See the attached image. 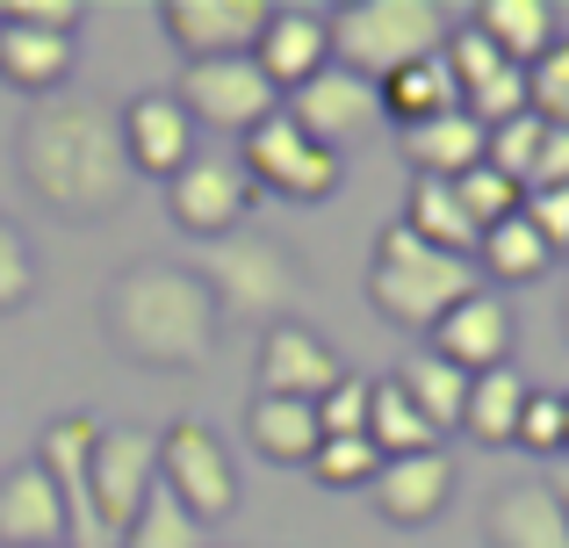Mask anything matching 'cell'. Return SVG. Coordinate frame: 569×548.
<instances>
[{"label":"cell","mask_w":569,"mask_h":548,"mask_svg":"<svg viewBox=\"0 0 569 548\" xmlns=\"http://www.w3.org/2000/svg\"><path fill=\"white\" fill-rule=\"evenodd\" d=\"M14 167H22L29 196L51 202L58 217H116L130 196V159H123V130L116 109H101L94 94H43L29 101L22 130H14Z\"/></svg>","instance_id":"cell-1"},{"label":"cell","mask_w":569,"mask_h":548,"mask_svg":"<svg viewBox=\"0 0 569 548\" xmlns=\"http://www.w3.org/2000/svg\"><path fill=\"white\" fill-rule=\"evenodd\" d=\"M217 303H209L194 268H167V260H130L123 275L101 289V332L116 353L138 368H202L217 347Z\"/></svg>","instance_id":"cell-2"},{"label":"cell","mask_w":569,"mask_h":548,"mask_svg":"<svg viewBox=\"0 0 569 548\" xmlns=\"http://www.w3.org/2000/svg\"><path fill=\"white\" fill-rule=\"evenodd\" d=\"M325 29H332V66L382 87L389 72L440 58L447 37H455V14L440 0H347V8L325 14Z\"/></svg>","instance_id":"cell-3"},{"label":"cell","mask_w":569,"mask_h":548,"mask_svg":"<svg viewBox=\"0 0 569 548\" xmlns=\"http://www.w3.org/2000/svg\"><path fill=\"white\" fill-rule=\"evenodd\" d=\"M476 289H483L476 260H455V253H440V246L411 239L403 225H382V231H376V268H368V303H376L389 325H403V332H432V325H440L447 310L461 303V296H476Z\"/></svg>","instance_id":"cell-4"},{"label":"cell","mask_w":569,"mask_h":548,"mask_svg":"<svg viewBox=\"0 0 569 548\" xmlns=\"http://www.w3.org/2000/svg\"><path fill=\"white\" fill-rule=\"evenodd\" d=\"M209 289V303H217V318H238V325H289L296 303H303V260H296V246L267 239V231H231V239H217V260L209 268H194Z\"/></svg>","instance_id":"cell-5"},{"label":"cell","mask_w":569,"mask_h":548,"mask_svg":"<svg viewBox=\"0 0 569 548\" xmlns=\"http://www.w3.org/2000/svg\"><path fill=\"white\" fill-rule=\"evenodd\" d=\"M238 173L252 181V196H281V202H303V210H318V202L339 196V181H347V159L325 152V145H310L303 130L289 123V109H274L260 130H246V145H238Z\"/></svg>","instance_id":"cell-6"},{"label":"cell","mask_w":569,"mask_h":548,"mask_svg":"<svg viewBox=\"0 0 569 548\" xmlns=\"http://www.w3.org/2000/svg\"><path fill=\"white\" fill-rule=\"evenodd\" d=\"M159 484H167L202 527H217V520L238 512V462H231V448H223V434L202 426V419H173L167 434H159Z\"/></svg>","instance_id":"cell-7"},{"label":"cell","mask_w":569,"mask_h":548,"mask_svg":"<svg viewBox=\"0 0 569 548\" xmlns=\"http://www.w3.org/2000/svg\"><path fill=\"white\" fill-rule=\"evenodd\" d=\"M173 101L188 109L194 130L209 123L223 138H246V130H260L281 109V94L260 80L252 58H194V66H181V80H173Z\"/></svg>","instance_id":"cell-8"},{"label":"cell","mask_w":569,"mask_h":548,"mask_svg":"<svg viewBox=\"0 0 569 548\" xmlns=\"http://www.w3.org/2000/svg\"><path fill=\"white\" fill-rule=\"evenodd\" d=\"M152 484H159V434L152 426H101L94 462H87V498H94V527L109 548L130 527V512L144 506Z\"/></svg>","instance_id":"cell-9"},{"label":"cell","mask_w":569,"mask_h":548,"mask_svg":"<svg viewBox=\"0 0 569 548\" xmlns=\"http://www.w3.org/2000/svg\"><path fill=\"white\" fill-rule=\"evenodd\" d=\"M246 210H252V181L238 173V159L194 152L167 181V217L188 231V239H209V246L231 239V231H246Z\"/></svg>","instance_id":"cell-10"},{"label":"cell","mask_w":569,"mask_h":548,"mask_svg":"<svg viewBox=\"0 0 569 548\" xmlns=\"http://www.w3.org/2000/svg\"><path fill=\"white\" fill-rule=\"evenodd\" d=\"M447 72H455V94L461 109L476 116V123H512V116H527V72L512 66V58L498 51V43L483 37V29L455 22V37H447Z\"/></svg>","instance_id":"cell-11"},{"label":"cell","mask_w":569,"mask_h":548,"mask_svg":"<svg viewBox=\"0 0 569 548\" xmlns=\"http://www.w3.org/2000/svg\"><path fill=\"white\" fill-rule=\"evenodd\" d=\"M281 109H289V123L303 130L310 145H325V152H339V159H347V145H361L368 130L382 123V94L368 80H353V72H339V66L318 72L310 87H296Z\"/></svg>","instance_id":"cell-12"},{"label":"cell","mask_w":569,"mask_h":548,"mask_svg":"<svg viewBox=\"0 0 569 548\" xmlns=\"http://www.w3.org/2000/svg\"><path fill=\"white\" fill-rule=\"evenodd\" d=\"M512 347H519V318H512V303H505V296H490V289L461 296V303L426 332V353H440V361L461 368V376L512 368Z\"/></svg>","instance_id":"cell-13"},{"label":"cell","mask_w":569,"mask_h":548,"mask_svg":"<svg viewBox=\"0 0 569 548\" xmlns=\"http://www.w3.org/2000/svg\"><path fill=\"white\" fill-rule=\"evenodd\" d=\"M274 0H159V29L181 43V58H252Z\"/></svg>","instance_id":"cell-14"},{"label":"cell","mask_w":569,"mask_h":548,"mask_svg":"<svg viewBox=\"0 0 569 548\" xmlns=\"http://www.w3.org/2000/svg\"><path fill=\"white\" fill-rule=\"evenodd\" d=\"M116 130H123L130 173H144V181H159V188L194 159V123H188L181 101H173V87H144V94H130L123 116H116Z\"/></svg>","instance_id":"cell-15"},{"label":"cell","mask_w":569,"mask_h":548,"mask_svg":"<svg viewBox=\"0 0 569 548\" xmlns=\"http://www.w3.org/2000/svg\"><path fill=\"white\" fill-rule=\"evenodd\" d=\"M94 440H101V419H94V411H66V419L43 426L37 455H29V462L58 484V498H66V527H72V541H80V548H109V541H101V527H94V498H87V462H94Z\"/></svg>","instance_id":"cell-16"},{"label":"cell","mask_w":569,"mask_h":548,"mask_svg":"<svg viewBox=\"0 0 569 548\" xmlns=\"http://www.w3.org/2000/svg\"><path fill=\"white\" fill-rule=\"evenodd\" d=\"M353 368L325 347L310 325H267L260 332V397H296V405H318L325 390H339Z\"/></svg>","instance_id":"cell-17"},{"label":"cell","mask_w":569,"mask_h":548,"mask_svg":"<svg viewBox=\"0 0 569 548\" xmlns=\"http://www.w3.org/2000/svg\"><path fill=\"white\" fill-rule=\"evenodd\" d=\"M252 66H260V80L274 87L281 101L296 94V87H310L318 72H332V29H325L318 8H274L260 29V43H252Z\"/></svg>","instance_id":"cell-18"},{"label":"cell","mask_w":569,"mask_h":548,"mask_svg":"<svg viewBox=\"0 0 569 548\" xmlns=\"http://www.w3.org/2000/svg\"><path fill=\"white\" fill-rule=\"evenodd\" d=\"M455 484H461L455 455L426 448V455H397V462H382L368 491H376V512H382L389 527H426V520H440V512H447Z\"/></svg>","instance_id":"cell-19"},{"label":"cell","mask_w":569,"mask_h":548,"mask_svg":"<svg viewBox=\"0 0 569 548\" xmlns=\"http://www.w3.org/2000/svg\"><path fill=\"white\" fill-rule=\"evenodd\" d=\"M66 498L37 462L0 469V548H66Z\"/></svg>","instance_id":"cell-20"},{"label":"cell","mask_w":569,"mask_h":548,"mask_svg":"<svg viewBox=\"0 0 569 548\" xmlns=\"http://www.w3.org/2000/svg\"><path fill=\"white\" fill-rule=\"evenodd\" d=\"M483 541L490 548H569V520H562L556 491H548V477L505 484L483 506Z\"/></svg>","instance_id":"cell-21"},{"label":"cell","mask_w":569,"mask_h":548,"mask_svg":"<svg viewBox=\"0 0 569 548\" xmlns=\"http://www.w3.org/2000/svg\"><path fill=\"white\" fill-rule=\"evenodd\" d=\"M397 152L411 159L426 181H461L469 167H483V123H476L469 109H447V116H432V123L397 130Z\"/></svg>","instance_id":"cell-22"},{"label":"cell","mask_w":569,"mask_h":548,"mask_svg":"<svg viewBox=\"0 0 569 548\" xmlns=\"http://www.w3.org/2000/svg\"><path fill=\"white\" fill-rule=\"evenodd\" d=\"M246 440H252V455L274 462V469H310V455L325 448L318 405H296V397H252V405H246Z\"/></svg>","instance_id":"cell-23"},{"label":"cell","mask_w":569,"mask_h":548,"mask_svg":"<svg viewBox=\"0 0 569 548\" xmlns=\"http://www.w3.org/2000/svg\"><path fill=\"white\" fill-rule=\"evenodd\" d=\"M66 72H72V37H43V29L0 22V80L14 94H29V101L66 94Z\"/></svg>","instance_id":"cell-24"},{"label":"cell","mask_w":569,"mask_h":548,"mask_svg":"<svg viewBox=\"0 0 569 548\" xmlns=\"http://www.w3.org/2000/svg\"><path fill=\"white\" fill-rule=\"evenodd\" d=\"M469 29H483V37L498 43L519 72H527L548 43H562V14L548 8V0H476Z\"/></svg>","instance_id":"cell-25"},{"label":"cell","mask_w":569,"mask_h":548,"mask_svg":"<svg viewBox=\"0 0 569 548\" xmlns=\"http://www.w3.org/2000/svg\"><path fill=\"white\" fill-rule=\"evenodd\" d=\"M389 382L411 397V411L432 426V434H455V426H461V405H469V376H461V368H447L440 353H426V347L403 353V361L389 368Z\"/></svg>","instance_id":"cell-26"},{"label":"cell","mask_w":569,"mask_h":548,"mask_svg":"<svg viewBox=\"0 0 569 548\" xmlns=\"http://www.w3.org/2000/svg\"><path fill=\"white\" fill-rule=\"evenodd\" d=\"M376 94H382V123H397V130H411V123H432V116L461 109V94H455V72H447V58H418V66L389 72V80L376 87Z\"/></svg>","instance_id":"cell-27"},{"label":"cell","mask_w":569,"mask_h":548,"mask_svg":"<svg viewBox=\"0 0 569 548\" xmlns=\"http://www.w3.org/2000/svg\"><path fill=\"white\" fill-rule=\"evenodd\" d=\"M397 225L411 231V239L455 253V260H476V225L461 217V202H455V188H447V181H426V173H418V181H411V202H403Z\"/></svg>","instance_id":"cell-28"},{"label":"cell","mask_w":569,"mask_h":548,"mask_svg":"<svg viewBox=\"0 0 569 548\" xmlns=\"http://www.w3.org/2000/svg\"><path fill=\"white\" fill-rule=\"evenodd\" d=\"M519 411H527V382L512 368H490V376H469V405H461V434L483 440V448H512Z\"/></svg>","instance_id":"cell-29"},{"label":"cell","mask_w":569,"mask_h":548,"mask_svg":"<svg viewBox=\"0 0 569 548\" xmlns=\"http://www.w3.org/2000/svg\"><path fill=\"white\" fill-rule=\"evenodd\" d=\"M548 268H556V253H548V239L527 217H505V225H490L476 239V275H490V281H541Z\"/></svg>","instance_id":"cell-30"},{"label":"cell","mask_w":569,"mask_h":548,"mask_svg":"<svg viewBox=\"0 0 569 548\" xmlns=\"http://www.w3.org/2000/svg\"><path fill=\"white\" fill-rule=\"evenodd\" d=\"M368 448L382 455V462H397V455H426L440 448V434H432L426 419L411 411V397L397 390V382H368Z\"/></svg>","instance_id":"cell-31"},{"label":"cell","mask_w":569,"mask_h":548,"mask_svg":"<svg viewBox=\"0 0 569 548\" xmlns=\"http://www.w3.org/2000/svg\"><path fill=\"white\" fill-rule=\"evenodd\" d=\"M116 548H209V527L194 520L167 484H152V491H144V506L130 512V527L116 535Z\"/></svg>","instance_id":"cell-32"},{"label":"cell","mask_w":569,"mask_h":548,"mask_svg":"<svg viewBox=\"0 0 569 548\" xmlns=\"http://www.w3.org/2000/svg\"><path fill=\"white\" fill-rule=\"evenodd\" d=\"M447 188H455L461 217L476 225V239H483L490 225H505V217H519V202H527V188L505 181V173H490V167H469L461 181H447Z\"/></svg>","instance_id":"cell-33"},{"label":"cell","mask_w":569,"mask_h":548,"mask_svg":"<svg viewBox=\"0 0 569 548\" xmlns=\"http://www.w3.org/2000/svg\"><path fill=\"white\" fill-rule=\"evenodd\" d=\"M541 138H548V123H541L533 109H527V116H512V123H490V130H483V167L527 188V173H533V152H541Z\"/></svg>","instance_id":"cell-34"},{"label":"cell","mask_w":569,"mask_h":548,"mask_svg":"<svg viewBox=\"0 0 569 548\" xmlns=\"http://www.w3.org/2000/svg\"><path fill=\"white\" fill-rule=\"evenodd\" d=\"M527 109L541 116L548 130H569V37L548 43V51L527 66Z\"/></svg>","instance_id":"cell-35"},{"label":"cell","mask_w":569,"mask_h":548,"mask_svg":"<svg viewBox=\"0 0 569 548\" xmlns=\"http://www.w3.org/2000/svg\"><path fill=\"white\" fill-rule=\"evenodd\" d=\"M376 469H382V455L368 448L361 434H353V440H325V448L310 455V477H318L325 491H368Z\"/></svg>","instance_id":"cell-36"},{"label":"cell","mask_w":569,"mask_h":548,"mask_svg":"<svg viewBox=\"0 0 569 548\" xmlns=\"http://www.w3.org/2000/svg\"><path fill=\"white\" fill-rule=\"evenodd\" d=\"M318 434L325 440H353V434L368 440V382L361 376H347L339 390L318 397Z\"/></svg>","instance_id":"cell-37"},{"label":"cell","mask_w":569,"mask_h":548,"mask_svg":"<svg viewBox=\"0 0 569 548\" xmlns=\"http://www.w3.org/2000/svg\"><path fill=\"white\" fill-rule=\"evenodd\" d=\"M512 448H527V455H562V397H556V390H527V411H519Z\"/></svg>","instance_id":"cell-38"},{"label":"cell","mask_w":569,"mask_h":548,"mask_svg":"<svg viewBox=\"0 0 569 548\" xmlns=\"http://www.w3.org/2000/svg\"><path fill=\"white\" fill-rule=\"evenodd\" d=\"M29 289H37V260H29V239L8 225V217H0V318L29 303Z\"/></svg>","instance_id":"cell-39"},{"label":"cell","mask_w":569,"mask_h":548,"mask_svg":"<svg viewBox=\"0 0 569 548\" xmlns=\"http://www.w3.org/2000/svg\"><path fill=\"white\" fill-rule=\"evenodd\" d=\"M519 217H527V225L548 239V253H556V260L569 253V188H527Z\"/></svg>","instance_id":"cell-40"},{"label":"cell","mask_w":569,"mask_h":548,"mask_svg":"<svg viewBox=\"0 0 569 548\" xmlns=\"http://www.w3.org/2000/svg\"><path fill=\"white\" fill-rule=\"evenodd\" d=\"M80 0H8L0 8V22H14V29H43V37H72L80 29Z\"/></svg>","instance_id":"cell-41"},{"label":"cell","mask_w":569,"mask_h":548,"mask_svg":"<svg viewBox=\"0 0 569 548\" xmlns=\"http://www.w3.org/2000/svg\"><path fill=\"white\" fill-rule=\"evenodd\" d=\"M527 188H569V130H548V138H541Z\"/></svg>","instance_id":"cell-42"},{"label":"cell","mask_w":569,"mask_h":548,"mask_svg":"<svg viewBox=\"0 0 569 548\" xmlns=\"http://www.w3.org/2000/svg\"><path fill=\"white\" fill-rule=\"evenodd\" d=\"M548 491H556V506H562V520H569V462H556V477H548Z\"/></svg>","instance_id":"cell-43"},{"label":"cell","mask_w":569,"mask_h":548,"mask_svg":"<svg viewBox=\"0 0 569 548\" xmlns=\"http://www.w3.org/2000/svg\"><path fill=\"white\" fill-rule=\"evenodd\" d=\"M562 462H569V397H562Z\"/></svg>","instance_id":"cell-44"},{"label":"cell","mask_w":569,"mask_h":548,"mask_svg":"<svg viewBox=\"0 0 569 548\" xmlns=\"http://www.w3.org/2000/svg\"><path fill=\"white\" fill-rule=\"evenodd\" d=\"M562 332H569V303H562Z\"/></svg>","instance_id":"cell-45"}]
</instances>
